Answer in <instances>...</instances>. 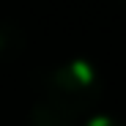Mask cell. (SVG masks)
I'll return each instance as SVG.
<instances>
[{
	"instance_id": "cell-1",
	"label": "cell",
	"mask_w": 126,
	"mask_h": 126,
	"mask_svg": "<svg viewBox=\"0 0 126 126\" xmlns=\"http://www.w3.org/2000/svg\"><path fill=\"white\" fill-rule=\"evenodd\" d=\"M36 82L41 88V96L66 104L79 115H88V110L104 93V77L99 66L85 55H74L49 69H41Z\"/></svg>"
},
{
	"instance_id": "cell-2",
	"label": "cell",
	"mask_w": 126,
	"mask_h": 126,
	"mask_svg": "<svg viewBox=\"0 0 126 126\" xmlns=\"http://www.w3.org/2000/svg\"><path fill=\"white\" fill-rule=\"evenodd\" d=\"M82 118L85 115L74 112L71 107H66V104H60L55 99H47V96H38L30 104L25 126H79Z\"/></svg>"
},
{
	"instance_id": "cell-3",
	"label": "cell",
	"mask_w": 126,
	"mask_h": 126,
	"mask_svg": "<svg viewBox=\"0 0 126 126\" xmlns=\"http://www.w3.org/2000/svg\"><path fill=\"white\" fill-rule=\"evenodd\" d=\"M28 47V36L11 19H0V60H16Z\"/></svg>"
},
{
	"instance_id": "cell-4",
	"label": "cell",
	"mask_w": 126,
	"mask_h": 126,
	"mask_svg": "<svg viewBox=\"0 0 126 126\" xmlns=\"http://www.w3.org/2000/svg\"><path fill=\"white\" fill-rule=\"evenodd\" d=\"M79 126H126V121L112 112H88L79 121Z\"/></svg>"
},
{
	"instance_id": "cell-5",
	"label": "cell",
	"mask_w": 126,
	"mask_h": 126,
	"mask_svg": "<svg viewBox=\"0 0 126 126\" xmlns=\"http://www.w3.org/2000/svg\"><path fill=\"white\" fill-rule=\"evenodd\" d=\"M118 3H121V8H123V11H126V0H118Z\"/></svg>"
}]
</instances>
